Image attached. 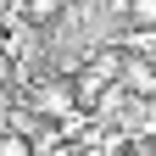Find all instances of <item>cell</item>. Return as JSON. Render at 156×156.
Segmentation results:
<instances>
[{"label": "cell", "mask_w": 156, "mask_h": 156, "mask_svg": "<svg viewBox=\"0 0 156 156\" xmlns=\"http://www.w3.org/2000/svg\"><path fill=\"white\" fill-rule=\"evenodd\" d=\"M123 56H128V50H123ZM117 84H123L134 101H156V62H151V56H128Z\"/></svg>", "instance_id": "7a4b0ae2"}, {"label": "cell", "mask_w": 156, "mask_h": 156, "mask_svg": "<svg viewBox=\"0 0 156 156\" xmlns=\"http://www.w3.org/2000/svg\"><path fill=\"white\" fill-rule=\"evenodd\" d=\"M128 28H156V0H128Z\"/></svg>", "instance_id": "3957f363"}, {"label": "cell", "mask_w": 156, "mask_h": 156, "mask_svg": "<svg viewBox=\"0 0 156 156\" xmlns=\"http://www.w3.org/2000/svg\"><path fill=\"white\" fill-rule=\"evenodd\" d=\"M11 78H17V62H11L6 50H0V84H11Z\"/></svg>", "instance_id": "5b68a950"}, {"label": "cell", "mask_w": 156, "mask_h": 156, "mask_svg": "<svg viewBox=\"0 0 156 156\" xmlns=\"http://www.w3.org/2000/svg\"><path fill=\"white\" fill-rule=\"evenodd\" d=\"M34 112L50 117V123H73V112H78L73 78H45V84H34Z\"/></svg>", "instance_id": "6da1fadb"}, {"label": "cell", "mask_w": 156, "mask_h": 156, "mask_svg": "<svg viewBox=\"0 0 156 156\" xmlns=\"http://www.w3.org/2000/svg\"><path fill=\"white\" fill-rule=\"evenodd\" d=\"M0 156H39V151H34L28 134H11V128H6V134H0Z\"/></svg>", "instance_id": "277c9868"}]
</instances>
